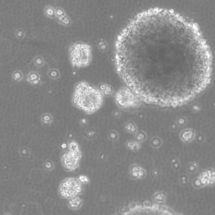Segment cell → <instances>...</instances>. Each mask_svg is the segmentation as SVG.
Here are the masks:
<instances>
[{"label": "cell", "instance_id": "1", "mask_svg": "<svg viewBox=\"0 0 215 215\" xmlns=\"http://www.w3.org/2000/svg\"><path fill=\"white\" fill-rule=\"evenodd\" d=\"M115 61L141 101L162 107L199 92L211 77V53L198 26L166 9H150L129 22L116 40Z\"/></svg>", "mask_w": 215, "mask_h": 215}, {"label": "cell", "instance_id": "2", "mask_svg": "<svg viewBox=\"0 0 215 215\" xmlns=\"http://www.w3.org/2000/svg\"><path fill=\"white\" fill-rule=\"evenodd\" d=\"M103 96L101 91L85 81L76 85L72 97V103L87 114H92L101 107Z\"/></svg>", "mask_w": 215, "mask_h": 215}, {"label": "cell", "instance_id": "3", "mask_svg": "<svg viewBox=\"0 0 215 215\" xmlns=\"http://www.w3.org/2000/svg\"><path fill=\"white\" fill-rule=\"evenodd\" d=\"M69 53L71 64L76 68L85 67L91 61V48L88 44L80 43L71 44Z\"/></svg>", "mask_w": 215, "mask_h": 215}, {"label": "cell", "instance_id": "4", "mask_svg": "<svg viewBox=\"0 0 215 215\" xmlns=\"http://www.w3.org/2000/svg\"><path fill=\"white\" fill-rule=\"evenodd\" d=\"M81 156V151L78 143L71 141L68 144V150L62 154V164L67 171H74L79 167Z\"/></svg>", "mask_w": 215, "mask_h": 215}, {"label": "cell", "instance_id": "5", "mask_svg": "<svg viewBox=\"0 0 215 215\" xmlns=\"http://www.w3.org/2000/svg\"><path fill=\"white\" fill-rule=\"evenodd\" d=\"M117 104L123 108L136 107L140 100L131 89L126 87L120 88L116 95Z\"/></svg>", "mask_w": 215, "mask_h": 215}, {"label": "cell", "instance_id": "6", "mask_svg": "<svg viewBox=\"0 0 215 215\" xmlns=\"http://www.w3.org/2000/svg\"><path fill=\"white\" fill-rule=\"evenodd\" d=\"M80 181L75 178H68L63 181L59 187V193L61 197L71 198L81 192Z\"/></svg>", "mask_w": 215, "mask_h": 215}, {"label": "cell", "instance_id": "7", "mask_svg": "<svg viewBox=\"0 0 215 215\" xmlns=\"http://www.w3.org/2000/svg\"><path fill=\"white\" fill-rule=\"evenodd\" d=\"M69 208L72 209H79L81 206V200L79 197H73L70 198L68 203Z\"/></svg>", "mask_w": 215, "mask_h": 215}, {"label": "cell", "instance_id": "8", "mask_svg": "<svg viewBox=\"0 0 215 215\" xmlns=\"http://www.w3.org/2000/svg\"><path fill=\"white\" fill-rule=\"evenodd\" d=\"M28 79L29 81L35 85L38 84L39 83V76L38 75L35 73L30 74L28 76Z\"/></svg>", "mask_w": 215, "mask_h": 215}, {"label": "cell", "instance_id": "9", "mask_svg": "<svg viewBox=\"0 0 215 215\" xmlns=\"http://www.w3.org/2000/svg\"><path fill=\"white\" fill-rule=\"evenodd\" d=\"M42 120L43 122L44 123L48 124L51 123L52 121V118L51 116L49 114H46L43 116Z\"/></svg>", "mask_w": 215, "mask_h": 215}, {"label": "cell", "instance_id": "10", "mask_svg": "<svg viewBox=\"0 0 215 215\" xmlns=\"http://www.w3.org/2000/svg\"><path fill=\"white\" fill-rule=\"evenodd\" d=\"M46 14L48 16L51 17H54L55 16V11L54 10V9L50 6H48L45 9Z\"/></svg>", "mask_w": 215, "mask_h": 215}, {"label": "cell", "instance_id": "11", "mask_svg": "<svg viewBox=\"0 0 215 215\" xmlns=\"http://www.w3.org/2000/svg\"><path fill=\"white\" fill-rule=\"evenodd\" d=\"M56 14L58 16V19L60 20L63 18L64 17V12L61 9H57L56 10Z\"/></svg>", "mask_w": 215, "mask_h": 215}, {"label": "cell", "instance_id": "12", "mask_svg": "<svg viewBox=\"0 0 215 215\" xmlns=\"http://www.w3.org/2000/svg\"><path fill=\"white\" fill-rule=\"evenodd\" d=\"M13 77L15 80L18 81L22 78V74L19 71H15L13 74Z\"/></svg>", "mask_w": 215, "mask_h": 215}, {"label": "cell", "instance_id": "13", "mask_svg": "<svg viewBox=\"0 0 215 215\" xmlns=\"http://www.w3.org/2000/svg\"><path fill=\"white\" fill-rule=\"evenodd\" d=\"M49 75L52 78H56L58 77V71H57L53 70L50 71Z\"/></svg>", "mask_w": 215, "mask_h": 215}, {"label": "cell", "instance_id": "14", "mask_svg": "<svg viewBox=\"0 0 215 215\" xmlns=\"http://www.w3.org/2000/svg\"><path fill=\"white\" fill-rule=\"evenodd\" d=\"M35 64L37 65L41 66L43 64V60L40 57H37V58H35Z\"/></svg>", "mask_w": 215, "mask_h": 215}, {"label": "cell", "instance_id": "15", "mask_svg": "<svg viewBox=\"0 0 215 215\" xmlns=\"http://www.w3.org/2000/svg\"><path fill=\"white\" fill-rule=\"evenodd\" d=\"M16 35L18 37H20V38L23 37V32L21 30L17 31V32H16Z\"/></svg>", "mask_w": 215, "mask_h": 215}]
</instances>
